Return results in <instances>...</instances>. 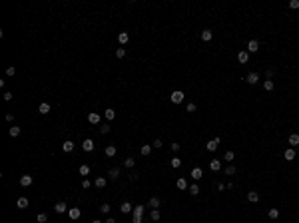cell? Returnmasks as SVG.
<instances>
[{
  "instance_id": "f6af8a7d",
  "label": "cell",
  "mask_w": 299,
  "mask_h": 223,
  "mask_svg": "<svg viewBox=\"0 0 299 223\" xmlns=\"http://www.w3.org/2000/svg\"><path fill=\"white\" fill-rule=\"evenodd\" d=\"M289 6H291L293 10H297V8H299V0H291V2H289Z\"/></svg>"
},
{
  "instance_id": "7402d4cb",
  "label": "cell",
  "mask_w": 299,
  "mask_h": 223,
  "mask_svg": "<svg viewBox=\"0 0 299 223\" xmlns=\"http://www.w3.org/2000/svg\"><path fill=\"white\" fill-rule=\"evenodd\" d=\"M62 149H64L66 153H70V151L74 149V141H70V140H68V141H64V146H62Z\"/></svg>"
},
{
  "instance_id": "60d3db41",
  "label": "cell",
  "mask_w": 299,
  "mask_h": 223,
  "mask_svg": "<svg viewBox=\"0 0 299 223\" xmlns=\"http://www.w3.org/2000/svg\"><path fill=\"white\" fill-rule=\"evenodd\" d=\"M225 174L233 175V174H235V165H227V167H225Z\"/></svg>"
},
{
  "instance_id": "74e56055",
  "label": "cell",
  "mask_w": 299,
  "mask_h": 223,
  "mask_svg": "<svg viewBox=\"0 0 299 223\" xmlns=\"http://www.w3.org/2000/svg\"><path fill=\"white\" fill-rule=\"evenodd\" d=\"M225 161H233V157H235V153H233V151H225Z\"/></svg>"
},
{
  "instance_id": "ac0fdd59",
  "label": "cell",
  "mask_w": 299,
  "mask_h": 223,
  "mask_svg": "<svg viewBox=\"0 0 299 223\" xmlns=\"http://www.w3.org/2000/svg\"><path fill=\"white\" fill-rule=\"evenodd\" d=\"M289 146H291V148L299 146V133H291V136H289Z\"/></svg>"
},
{
  "instance_id": "6da1fadb",
  "label": "cell",
  "mask_w": 299,
  "mask_h": 223,
  "mask_svg": "<svg viewBox=\"0 0 299 223\" xmlns=\"http://www.w3.org/2000/svg\"><path fill=\"white\" fill-rule=\"evenodd\" d=\"M132 215H134V223H142L144 207H142V205H136V207H134V211H132Z\"/></svg>"
},
{
  "instance_id": "cb8c5ba5",
  "label": "cell",
  "mask_w": 299,
  "mask_h": 223,
  "mask_svg": "<svg viewBox=\"0 0 299 223\" xmlns=\"http://www.w3.org/2000/svg\"><path fill=\"white\" fill-rule=\"evenodd\" d=\"M116 151H118L116 146H106V156H108V157H114V156H116Z\"/></svg>"
},
{
  "instance_id": "4316f807",
  "label": "cell",
  "mask_w": 299,
  "mask_h": 223,
  "mask_svg": "<svg viewBox=\"0 0 299 223\" xmlns=\"http://www.w3.org/2000/svg\"><path fill=\"white\" fill-rule=\"evenodd\" d=\"M267 215H269V219H277V217H279V209H275V207H271V209L267 211Z\"/></svg>"
},
{
  "instance_id": "d4e9b609",
  "label": "cell",
  "mask_w": 299,
  "mask_h": 223,
  "mask_svg": "<svg viewBox=\"0 0 299 223\" xmlns=\"http://www.w3.org/2000/svg\"><path fill=\"white\" fill-rule=\"evenodd\" d=\"M273 88H275L273 80H265V82H263V90H265V92H271Z\"/></svg>"
},
{
  "instance_id": "44dd1931",
  "label": "cell",
  "mask_w": 299,
  "mask_h": 223,
  "mask_svg": "<svg viewBox=\"0 0 299 223\" xmlns=\"http://www.w3.org/2000/svg\"><path fill=\"white\" fill-rule=\"evenodd\" d=\"M104 118H106V120H108V122H110V120H114V118H116V112H114L112 108H108V110L104 112Z\"/></svg>"
},
{
  "instance_id": "681fc988",
  "label": "cell",
  "mask_w": 299,
  "mask_h": 223,
  "mask_svg": "<svg viewBox=\"0 0 299 223\" xmlns=\"http://www.w3.org/2000/svg\"><path fill=\"white\" fill-rule=\"evenodd\" d=\"M188 112H196V104H188Z\"/></svg>"
},
{
  "instance_id": "1f68e13d",
  "label": "cell",
  "mask_w": 299,
  "mask_h": 223,
  "mask_svg": "<svg viewBox=\"0 0 299 223\" xmlns=\"http://www.w3.org/2000/svg\"><path fill=\"white\" fill-rule=\"evenodd\" d=\"M94 183H96V187H100V189H102V187H106V177H98Z\"/></svg>"
},
{
  "instance_id": "52a82bcc",
  "label": "cell",
  "mask_w": 299,
  "mask_h": 223,
  "mask_svg": "<svg viewBox=\"0 0 299 223\" xmlns=\"http://www.w3.org/2000/svg\"><path fill=\"white\" fill-rule=\"evenodd\" d=\"M120 211H122V213H132V211H134V205L130 203V201H124V203L120 205Z\"/></svg>"
},
{
  "instance_id": "c3c4849f",
  "label": "cell",
  "mask_w": 299,
  "mask_h": 223,
  "mask_svg": "<svg viewBox=\"0 0 299 223\" xmlns=\"http://www.w3.org/2000/svg\"><path fill=\"white\" fill-rule=\"evenodd\" d=\"M152 146H154V148H162V140H156Z\"/></svg>"
},
{
  "instance_id": "f546056e",
  "label": "cell",
  "mask_w": 299,
  "mask_h": 223,
  "mask_svg": "<svg viewBox=\"0 0 299 223\" xmlns=\"http://www.w3.org/2000/svg\"><path fill=\"white\" fill-rule=\"evenodd\" d=\"M124 165L128 167V169H132L134 165H136V159H134V157H128V159H124Z\"/></svg>"
},
{
  "instance_id": "5b68a950",
  "label": "cell",
  "mask_w": 299,
  "mask_h": 223,
  "mask_svg": "<svg viewBox=\"0 0 299 223\" xmlns=\"http://www.w3.org/2000/svg\"><path fill=\"white\" fill-rule=\"evenodd\" d=\"M259 50V42L257 40H249L247 42V52L249 54H253V52H257Z\"/></svg>"
},
{
  "instance_id": "ffe728a7",
  "label": "cell",
  "mask_w": 299,
  "mask_h": 223,
  "mask_svg": "<svg viewBox=\"0 0 299 223\" xmlns=\"http://www.w3.org/2000/svg\"><path fill=\"white\" fill-rule=\"evenodd\" d=\"M38 112H40V114H44V116H46V114H48V112H50V104H46V102H42L40 106H38Z\"/></svg>"
},
{
  "instance_id": "8992f818",
  "label": "cell",
  "mask_w": 299,
  "mask_h": 223,
  "mask_svg": "<svg viewBox=\"0 0 299 223\" xmlns=\"http://www.w3.org/2000/svg\"><path fill=\"white\" fill-rule=\"evenodd\" d=\"M217 146H219V138H213V140L208 141V146H206V148H208V151H216Z\"/></svg>"
},
{
  "instance_id": "30bf717a",
  "label": "cell",
  "mask_w": 299,
  "mask_h": 223,
  "mask_svg": "<svg viewBox=\"0 0 299 223\" xmlns=\"http://www.w3.org/2000/svg\"><path fill=\"white\" fill-rule=\"evenodd\" d=\"M94 148H96V143H94L92 140H84L82 141V149H84V151H92Z\"/></svg>"
},
{
  "instance_id": "b9f144b4",
  "label": "cell",
  "mask_w": 299,
  "mask_h": 223,
  "mask_svg": "<svg viewBox=\"0 0 299 223\" xmlns=\"http://www.w3.org/2000/svg\"><path fill=\"white\" fill-rule=\"evenodd\" d=\"M14 74H16V68H14V66L6 68V76H14Z\"/></svg>"
},
{
  "instance_id": "ba28073f",
  "label": "cell",
  "mask_w": 299,
  "mask_h": 223,
  "mask_svg": "<svg viewBox=\"0 0 299 223\" xmlns=\"http://www.w3.org/2000/svg\"><path fill=\"white\" fill-rule=\"evenodd\" d=\"M100 120H102V118H100V114H96V112H90V114H88V122H90V124L96 125V124H100Z\"/></svg>"
},
{
  "instance_id": "5bb4252c",
  "label": "cell",
  "mask_w": 299,
  "mask_h": 223,
  "mask_svg": "<svg viewBox=\"0 0 299 223\" xmlns=\"http://www.w3.org/2000/svg\"><path fill=\"white\" fill-rule=\"evenodd\" d=\"M247 201H249V203H257V201H259V193H257V191H249V193H247Z\"/></svg>"
},
{
  "instance_id": "4fadbf2b",
  "label": "cell",
  "mask_w": 299,
  "mask_h": 223,
  "mask_svg": "<svg viewBox=\"0 0 299 223\" xmlns=\"http://www.w3.org/2000/svg\"><path fill=\"white\" fill-rule=\"evenodd\" d=\"M20 185H22V187L32 185V175H22V177H20Z\"/></svg>"
},
{
  "instance_id": "f1b7e54d",
  "label": "cell",
  "mask_w": 299,
  "mask_h": 223,
  "mask_svg": "<svg viewBox=\"0 0 299 223\" xmlns=\"http://www.w3.org/2000/svg\"><path fill=\"white\" fill-rule=\"evenodd\" d=\"M108 175H110V179H118V175H120V169H118V167H112Z\"/></svg>"
},
{
  "instance_id": "d590c367",
  "label": "cell",
  "mask_w": 299,
  "mask_h": 223,
  "mask_svg": "<svg viewBox=\"0 0 299 223\" xmlns=\"http://www.w3.org/2000/svg\"><path fill=\"white\" fill-rule=\"evenodd\" d=\"M190 193H191V195H198V193H199V185H198V183L190 185Z\"/></svg>"
},
{
  "instance_id": "bcb514c9",
  "label": "cell",
  "mask_w": 299,
  "mask_h": 223,
  "mask_svg": "<svg viewBox=\"0 0 299 223\" xmlns=\"http://www.w3.org/2000/svg\"><path fill=\"white\" fill-rule=\"evenodd\" d=\"M82 187H84V189L92 187V181H90V179H84V181H82Z\"/></svg>"
},
{
  "instance_id": "ab89813d",
  "label": "cell",
  "mask_w": 299,
  "mask_h": 223,
  "mask_svg": "<svg viewBox=\"0 0 299 223\" xmlns=\"http://www.w3.org/2000/svg\"><path fill=\"white\" fill-rule=\"evenodd\" d=\"M126 56V48H118L116 50V58H124Z\"/></svg>"
},
{
  "instance_id": "ee69618b",
  "label": "cell",
  "mask_w": 299,
  "mask_h": 223,
  "mask_svg": "<svg viewBox=\"0 0 299 223\" xmlns=\"http://www.w3.org/2000/svg\"><path fill=\"white\" fill-rule=\"evenodd\" d=\"M110 132V125L106 124V125H100V133H108Z\"/></svg>"
},
{
  "instance_id": "f35d334b",
  "label": "cell",
  "mask_w": 299,
  "mask_h": 223,
  "mask_svg": "<svg viewBox=\"0 0 299 223\" xmlns=\"http://www.w3.org/2000/svg\"><path fill=\"white\" fill-rule=\"evenodd\" d=\"M36 219H38L40 223H46V221H48V215H46V213H38V217H36Z\"/></svg>"
},
{
  "instance_id": "4dcf8cb0",
  "label": "cell",
  "mask_w": 299,
  "mask_h": 223,
  "mask_svg": "<svg viewBox=\"0 0 299 223\" xmlns=\"http://www.w3.org/2000/svg\"><path fill=\"white\" fill-rule=\"evenodd\" d=\"M10 136H12V138H18V136H20V128H18V125H12V128H10Z\"/></svg>"
},
{
  "instance_id": "f5cc1de1",
  "label": "cell",
  "mask_w": 299,
  "mask_h": 223,
  "mask_svg": "<svg viewBox=\"0 0 299 223\" xmlns=\"http://www.w3.org/2000/svg\"><path fill=\"white\" fill-rule=\"evenodd\" d=\"M92 223H102V221H100V219H94V221H92Z\"/></svg>"
},
{
  "instance_id": "484cf974",
  "label": "cell",
  "mask_w": 299,
  "mask_h": 223,
  "mask_svg": "<svg viewBox=\"0 0 299 223\" xmlns=\"http://www.w3.org/2000/svg\"><path fill=\"white\" fill-rule=\"evenodd\" d=\"M175 185H178V189H188V181H185L183 177H180V179L175 181Z\"/></svg>"
},
{
  "instance_id": "d6a6232c",
  "label": "cell",
  "mask_w": 299,
  "mask_h": 223,
  "mask_svg": "<svg viewBox=\"0 0 299 223\" xmlns=\"http://www.w3.org/2000/svg\"><path fill=\"white\" fill-rule=\"evenodd\" d=\"M150 207H152V209H158V207H160V199L158 197H152V199H150Z\"/></svg>"
},
{
  "instance_id": "603a6c76",
  "label": "cell",
  "mask_w": 299,
  "mask_h": 223,
  "mask_svg": "<svg viewBox=\"0 0 299 223\" xmlns=\"http://www.w3.org/2000/svg\"><path fill=\"white\" fill-rule=\"evenodd\" d=\"M211 38H213V34H211V30H203V32H201V40H203V42H209Z\"/></svg>"
},
{
  "instance_id": "8fae6325",
  "label": "cell",
  "mask_w": 299,
  "mask_h": 223,
  "mask_svg": "<svg viewBox=\"0 0 299 223\" xmlns=\"http://www.w3.org/2000/svg\"><path fill=\"white\" fill-rule=\"evenodd\" d=\"M54 211H56V213H66V211H68L66 203H64V201H58V203L54 205Z\"/></svg>"
},
{
  "instance_id": "7bdbcfd3",
  "label": "cell",
  "mask_w": 299,
  "mask_h": 223,
  "mask_svg": "<svg viewBox=\"0 0 299 223\" xmlns=\"http://www.w3.org/2000/svg\"><path fill=\"white\" fill-rule=\"evenodd\" d=\"M100 211H102V213H110V205H108V203H104V205L100 207Z\"/></svg>"
},
{
  "instance_id": "7dc6e473",
  "label": "cell",
  "mask_w": 299,
  "mask_h": 223,
  "mask_svg": "<svg viewBox=\"0 0 299 223\" xmlns=\"http://www.w3.org/2000/svg\"><path fill=\"white\" fill-rule=\"evenodd\" d=\"M4 100L10 102V100H12V92H4Z\"/></svg>"
},
{
  "instance_id": "2e32d148",
  "label": "cell",
  "mask_w": 299,
  "mask_h": 223,
  "mask_svg": "<svg viewBox=\"0 0 299 223\" xmlns=\"http://www.w3.org/2000/svg\"><path fill=\"white\" fill-rule=\"evenodd\" d=\"M237 60H239L241 64H245V62L249 60V52H247V50H243V52H239V54H237Z\"/></svg>"
},
{
  "instance_id": "d6986e66",
  "label": "cell",
  "mask_w": 299,
  "mask_h": 223,
  "mask_svg": "<svg viewBox=\"0 0 299 223\" xmlns=\"http://www.w3.org/2000/svg\"><path fill=\"white\" fill-rule=\"evenodd\" d=\"M16 207L18 209H26V207H28V197H20L16 201Z\"/></svg>"
},
{
  "instance_id": "83f0119b",
  "label": "cell",
  "mask_w": 299,
  "mask_h": 223,
  "mask_svg": "<svg viewBox=\"0 0 299 223\" xmlns=\"http://www.w3.org/2000/svg\"><path fill=\"white\" fill-rule=\"evenodd\" d=\"M150 217H152V221H158L160 217H162V213H160L158 209H152V211H150Z\"/></svg>"
},
{
  "instance_id": "836d02e7",
  "label": "cell",
  "mask_w": 299,
  "mask_h": 223,
  "mask_svg": "<svg viewBox=\"0 0 299 223\" xmlns=\"http://www.w3.org/2000/svg\"><path fill=\"white\" fill-rule=\"evenodd\" d=\"M180 165H182V159H180V157H172V167H174V169H178Z\"/></svg>"
},
{
  "instance_id": "7a4b0ae2",
  "label": "cell",
  "mask_w": 299,
  "mask_h": 223,
  "mask_svg": "<svg viewBox=\"0 0 299 223\" xmlns=\"http://www.w3.org/2000/svg\"><path fill=\"white\" fill-rule=\"evenodd\" d=\"M68 215H70V219H74V221H76V219L82 217V211H80L78 207H70V209H68Z\"/></svg>"
},
{
  "instance_id": "816d5d0a",
  "label": "cell",
  "mask_w": 299,
  "mask_h": 223,
  "mask_svg": "<svg viewBox=\"0 0 299 223\" xmlns=\"http://www.w3.org/2000/svg\"><path fill=\"white\" fill-rule=\"evenodd\" d=\"M106 223H116V219H112V217H108V221Z\"/></svg>"
},
{
  "instance_id": "9c48e42d",
  "label": "cell",
  "mask_w": 299,
  "mask_h": 223,
  "mask_svg": "<svg viewBox=\"0 0 299 223\" xmlns=\"http://www.w3.org/2000/svg\"><path fill=\"white\" fill-rule=\"evenodd\" d=\"M245 80H247V84H251V86H253V84L259 82V74H257V72H251V74H247V78H245Z\"/></svg>"
},
{
  "instance_id": "e575fe53",
  "label": "cell",
  "mask_w": 299,
  "mask_h": 223,
  "mask_svg": "<svg viewBox=\"0 0 299 223\" xmlns=\"http://www.w3.org/2000/svg\"><path fill=\"white\" fill-rule=\"evenodd\" d=\"M150 151H152V146H142V149H140L142 156H150Z\"/></svg>"
},
{
  "instance_id": "277c9868",
  "label": "cell",
  "mask_w": 299,
  "mask_h": 223,
  "mask_svg": "<svg viewBox=\"0 0 299 223\" xmlns=\"http://www.w3.org/2000/svg\"><path fill=\"white\" fill-rule=\"evenodd\" d=\"M118 42H120V44H122V48H124L126 44L130 42V34H128V32H120V34H118Z\"/></svg>"
},
{
  "instance_id": "7c38bea8",
  "label": "cell",
  "mask_w": 299,
  "mask_h": 223,
  "mask_svg": "<svg viewBox=\"0 0 299 223\" xmlns=\"http://www.w3.org/2000/svg\"><path fill=\"white\" fill-rule=\"evenodd\" d=\"M191 177H193L196 181H198V179H201V177H203V171H201V167H193V169H191Z\"/></svg>"
},
{
  "instance_id": "e0dca14e",
  "label": "cell",
  "mask_w": 299,
  "mask_h": 223,
  "mask_svg": "<svg viewBox=\"0 0 299 223\" xmlns=\"http://www.w3.org/2000/svg\"><path fill=\"white\" fill-rule=\"evenodd\" d=\"M283 157H285L287 161H291V159H295V149H293V148L285 149V153H283Z\"/></svg>"
},
{
  "instance_id": "f907efd6",
  "label": "cell",
  "mask_w": 299,
  "mask_h": 223,
  "mask_svg": "<svg viewBox=\"0 0 299 223\" xmlns=\"http://www.w3.org/2000/svg\"><path fill=\"white\" fill-rule=\"evenodd\" d=\"M172 149L174 151H180V143H172Z\"/></svg>"
},
{
  "instance_id": "3957f363",
  "label": "cell",
  "mask_w": 299,
  "mask_h": 223,
  "mask_svg": "<svg viewBox=\"0 0 299 223\" xmlns=\"http://www.w3.org/2000/svg\"><path fill=\"white\" fill-rule=\"evenodd\" d=\"M172 102H174V104H182L183 102V92H180V90L172 92Z\"/></svg>"
},
{
  "instance_id": "9a60e30c",
  "label": "cell",
  "mask_w": 299,
  "mask_h": 223,
  "mask_svg": "<svg viewBox=\"0 0 299 223\" xmlns=\"http://www.w3.org/2000/svg\"><path fill=\"white\" fill-rule=\"evenodd\" d=\"M209 169H211V171H219V169H221L219 159H211V161H209Z\"/></svg>"
},
{
  "instance_id": "8d00e7d4",
  "label": "cell",
  "mask_w": 299,
  "mask_h": 223,
  "mask_svg": "<svg viewBox=\"0 0 299 223\" xmlns=\"http://www.w3.org/2000/svg\"><path fill=\"white\" fill-rule=\"evenodd\" d=\"M78 171H80V175H88V174H90V167H88V165H80Z\"/></svg>"
}]
</instances>
